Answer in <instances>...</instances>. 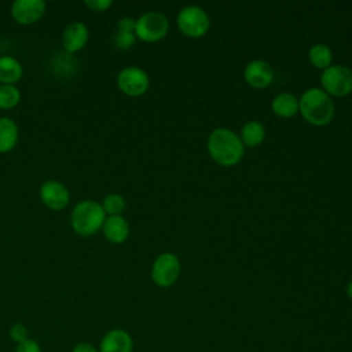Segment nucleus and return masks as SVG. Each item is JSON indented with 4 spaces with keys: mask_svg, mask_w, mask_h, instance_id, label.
Listing matches in <instances>:
<instances>
[{
    "mask_svg": "<svg viewBox=\"0 0 352 352\" xmlns=\"http://www.w3.org/2000/svg\"><path fill=\"white\" fill-rule=\"evenodd\" d=\"M208 151L219 165L232 166L241 161L245 146L234 131L216 128L209 133Z\"/></svg>",
    "mask_w": 352,
    "mask_h": 352,
    "instance_id": "nucleus-1",
    "label": "nucleus"
},
{
    "mask_svg": "<svg viewBox=\"0 0 352 352\" xmlns=\"http://www.w3.org/2000/svg\"><path fill=\"white\" fill-rule=\"evenodd\" d=\"M298 111L312 125L322 126L331 121L334 103L322 88H308L298 99Z\"/></svg>",
    "mask_w": 352,
    "mask_h": 352,
    "instance_id": "nucleus-2",
    "label": "nucleus"
},
{
    "mask_svg": "<svg viewBox=\"0 0 352 352\" xmlns=\"http://www.w3.org/2000/svg\"><path fill=\"white\" fill-rule=\"evenodd\" d=\"M102 204L94 199L80 201L70 213V224L76 234L89 236L102 230L106 220Z\"/></svg>",
    "mask_w": 352,
    "mask_h": 352,
    "instance_id": "nucleus-3",
    "label": "nucleus"
},
{
    "mask_svg": "<svg viewBox=\"0 0 352 352\" xmlns=\"http://www.w3.org/2000/svg\"><path fill=\"white\" fill-rule=\"evenodd\" d=\"M169 29L166 16L160 11H147L142 14L135 22V34L138 38L154 43L165 37Z\"/></svg>",
    "mask_w": 352,
    "mask_h": 352,
    "instance_id": "nucleus-4",
    "label": "nucleus"
},
{
    "mask_svg": "<svg viewBox=\"0 0 352 352\" xmlns=\"http://www.w3.org/2000/svg\"><path fill=\"white\" fill-rule=\"evenodd\" d=\"M320 84L327 95L345 96L352 92V70L344 65H330L322 72Z\"/></svg>",
    "mask_w": 352,
    "mask_h": 352,
    "instance_id": "nucleus-5",
    "label": "nucleus"
},
{
    "mask_svg": "<svg viewBox=\"0 0 352 352\" xmlns=\"http://www.w3.org/2000/svg\"><path fill=\"white\" fill-rule=\"evenodd\" d=\"M176 22L182 33L194 38L204 36L210 25L209 15L199 6L183 7L177 14Z\"/></svg>",
    "mask_w": 352,
    "mask_h": 352,
    "instance_id": "nucleus-6",
    "label": "nucleus"
},
{
    "mask_svg": "<svg viewBox=\"0 0 352 352\" xmlns=\"http://www.w3.org/2000/svg\"><path fill=\"white\" fill-rule=\"evenodd\" d=\"M180 275V261L173 253H161L153 263L151 279L160 287L172 286Z\"/></svg>",
    "mask_w": 352,
    "mask_h": 352,
    "instance_id": "nucleus-7",
    "label": "nucleus"
},
{
    "mask_svg": "<svg viewBox=\"0 0 352 352\" xmlns=\"http://www.w3.org/2000/svg\"><path fill=\"white\" fill-rule=\"evenodd\" d=\"M117 85L128 96L143 95L150 85L148 74L138 66H126L117 76Z\"/></svg>",
    "mask_w": 352,
    "mask_h": 352,
    "instance_id": "nucleus-8",
    "label": "nucleus"
},
{
    "mask_svg": "<svg viewBox=\"0 0 352 352\" xmlns=\"http://www.w3.org/2000/svg\"><path fill=\"white\" fill-rule=\"evenodd\" d=\"M40 199L51 210H63L70 202V192L63 183L47 180L40 187Z\"/></svg>",
    "mask_w": 352,
    "mask_h": 352,
    "instance_id": "nucleus-9",
    "label": "nucleus"
},
{
    "mask_svg": "<svg viewBox=\"0 0 352 352\" xmlns=\"http://www.w3.org/2000/svg\"><path fill=\"white\" fill-rule=\"evenodd\" d=\"M47 6L41 0H15L11 6V16L19 25H32L45 14Z\"/></svg>",
    "mask_w": 352,
    "mask_h": 352,
    "instance_id": "nucleus-10",
    "label": "nucleus"
},
{
    "mask_svg": "<svg viewBox=\"0 0 352 352\" xmlns=\"http://www.w3.org/2000/svg\"><path fill=\"white\" fill-rule=\"evenodd\" d=\"M246 82L253 88H267L274 80V70L271 65L263 59L250 60L243 69Z\"/></svg>",
    "mask_w": 352,
    "mask_h": 352,
    "instance_id": "nucleus-11",
    "label": "nucleus"
},
{
    "mask_svg": "<svg viewBox=\"0 0 352 352\" xmlns=\"http://www.w3.org/2000/svg\"><path fill=\"white\" fill-rule=\"evenodd\" d=\"M89 37L88 28L80 21L70 22L62 33V45L67 54H74L84 48Z\"/></svg>",
    "mask_w": 352,
    "mask_h": 352,
    "instance_id": "nucleus-12",
    "label": "nucleus"
},
{
    "mask_svg": "<svg viewBox=\"0 0 352 352\" xmlns=\"http://www.w3.org/2000/svg\"><path fill=\"white\" fill-rule=\"evenodd\" d=\"M132 337L122 329H113L107 331L99 345V352H132Z\"/></svg>",
    "mask_w": 352,
    "mask_h": 352,
    "instance_id": "nucleus-13",
    "label": "nucleus"
},
{
    "mask_svg": "<svg viewBox=\"0 0 352 352\" xmlns=\"http://www.w3.org/2000/svg\"><path fill=\"white\" fill-rule=\"evenodd\" d=\"M102 231L109 242L120 245L129 236V224L122 216H107Z\"/></svg>",
    "mask_w": 352,
    "mask_h": 352,
    "instance_id": "nucleus-14",
    "label": "nucleus"
},
{
    "mask_svg": "<svg viewBox=\"0 0 352 352\" xmlns=\"http://www.w3.org/2000/svg\"><path fill=\"white\" fill-rule=\"evenodd\" d=\"M135 22L131 16H124L117 22V30L113 36V44L118 50H128L135 44Z\"/></svg>",
    "mask_w": 352,
    "mask_h": 352,
    "instance_id": "nucleus-15",
    "label": "nucleus"
},
{
    "mask_svg": "<svg viewBox=\"0 0 352 352\" xmlns=\"http://www.w3.org/2000/svg\"><path fill=\"white\" fill-rule=\"evenodd\" d=\"M23 67L21 62L12 56H0V84L15 85L22 78Z\"/></svg>",
    "mask_w": 352,
    "mask_h": 352,
    "instance_id": "nucleus-16",
    "label": "nucleus"
},
{
    "mask_svg": "<svg viewBox=\"0 0 352 352\" xmlns=\"http://www.w3.org/2000/svg\"><path fill=\"white\" fill-rule=\"evenodd\" d=\"M18 125L10 117H0V153L11 151L18 142Z\"/></svg>",
    "mask_w": 352,
    "mask_h": 352,
    "instance_id": "nucleus-17",
    "label": "nucleus"
},
{
    "mask_svg": "<svg viewBox=\"0 0 352 352\" xmlns=\"http://www.w3.org/2000/svg\"><path fill=\"white\" fill-rule=\"evenodd\" d=\"M271 107L272 111L282 118L293 117L298 111V98L290 92H280L272 99Z\"/></svg>",
    "mask_w": 352,
    "mask_h": 352,
    "instance_id": "nucleus-18",
    "label": "nucleus"
},
{
    "mask_svg": "<svg viewBox=\"0 0 352 352\" xmlns=\"http://www.w3.org/2000/svg\"><path fill=\"white\" fill-rule=\"evenodd\" d=\"M241 140L243 146L256 147L258 146L265 138V128L260 121H248L241 129Z\"/></svg>",
    "mask_w": 352,
    "mask_h": 352,
    "instance_id": "nucleus-19",
    "label": "nucleus"
},
{
    "mask_svg": "<svg viewBox=\"0 0 352 352\" xmlns=\"http://www.w3.org/2000/svg\"><path fill=\"white\" fill-rule=\"evenodd\" d=\"M308 58L309 62L318 67V69H327L331 65V59H333V52L330 50L329 45L323 44V43H318L314 44L309 51H308Z\"/></svg>",
    "mask_w": 352,
    "mask_h": 352,
    "instance_id": "nucleus-20",
    "label": "nucleus"
},
{
    "mask_svg": "<svg viewBox=\"0 0 352 352\" xmlns=\"http://www.w3.org/2000/svg\"><path fill=\"white\" fill-rule=\"evenodd\" d=\"M102 206L106 216H121V213L125 210L126 202L121 194L111 192L103 198Z\"/></svg>",
    "mask_w": 352,
    "mask_h": 352,
    "instance_id": "nucleus-21",
    "label": "nucleus"
},
{
    "mask_svg": "<svg viewBox=\"0 0 352 352\" xmlns=\"http://www.w3.org/2000/svg\"><path fill=\"white\" fill-rule=\"evenodd\" d=\"M21 102V91L15 85L0 84V109L10 110Z\"/></svg>",
    "mask_w": 352,
    "mask_h": 352,
    "instance_id": "nucleus-22",
    "label": "nucleus"
},
{
    "mask_svg": "<svg viewBox=\"0 0 352 352\" xmlns=\"http://www.w3.org/2000/svg\"><path fill=\"white\" fill-rule=\"evenodd\" d=\"M28 336H29V333H28L26 326L21 324V323H15V324H12L11 329H10V337H11L15 342H18V344H21V342L29 340Z\"/></svg>",
    "mask_w": 352,
    "mask_h": 352,
    "instance_id": "nucleus-23",
    "label": "nucleus"
},
{
    "mask_svg": "<svg viewBox=\"0 0 352 352\" xmlns=\"http://www.w3.org/2000/svg\"><path fill=\"white\" fill-rule=\"evenodd\" d=\"M84 4L92 11L102 12V11H106L107 8H110L113 6V1L111 0H85Z\"/></svg>",
    "mask_w": 352,
    "mask_h": 352,
    "instance_id": "nucleus-24",
    "label": "nucleus"
},
{
    "mask_svg": "<svg viewBox=\"0 0 352 352\" xmlns=\"http://www.w3.org/2000/svg\"><path fill=\"white\" fill-rule=\"evenodd\" d=\"M15 352H41V348L34 340L29 338L21 344H18L15 348Z\"/></svg>",
    "mask_w": 352,
    "mask_h": 352,
    "instance_id": "nucleus-25",
    "label": "nucleus"
},
{
    "mask_svg": "<svg viewBox=\"0 0 352 352\" xmlns=\"http://www.w3.org/2000/svg\"><path fill=\"white\" fill-rule=\"evenodd\" d=\"M72 352H99V349H96L92 344L88 342H80L77 345H74Z\"/></svg>",
    "mask_w": 352,
    "mask_h": 352,
    "instance_id": "nucleus-26",
    "label": "nucleus"
},
{
    "mask_svg": "<svg viewBox=\"0 0 352 352\" xmlns=\"http://www.w3.org/2000/svg\"><path fill=\"white\" fill-rule=\"evenodd\" d=\"M346 294L349 296V298H352V280L346 285Z\"/></svg>",
    "mask_w": 352,
    "mask_h": 352,
    "instance_id": "nucleus-27",
    "label": "nucleus"
}]
</instances>
